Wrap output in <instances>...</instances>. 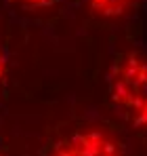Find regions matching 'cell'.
<instances>
[{
  "label": "cell",
  "instance_id": "cell-1",
  "mask_svg": "<svg viewBox=\"0 0 147 156\" xmlns=\"http://www.w3.org/2000/svg\"><path fill=\"white\" fill-rule=\"evenodd\" d=\"M120 61L126 66V72L120 74L116 70L114 99L124 101L132 112H139L147 118V63L132 53L124 55Z\"/></svg>",
  "mask_w": 147,
  "mask_h": 156
}]
</instances>
